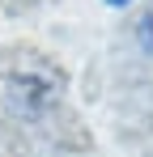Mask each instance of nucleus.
<instances>
[{"label": "nucleus", "instance_id": "1", "mask_svg": "<svg viewBox=\"0 0 153 157\" xmlns=\"http://www.w3.org/2000/svg\"><path fill=\"white\" fill-rule=\"evenodd\" d=\"M4 102L13 115L22 119H38L55 106V85H51L38 68H22V72H9L4 81Z\"/></svg>", "mask_w": 153, "mask_h": 157}, {"label": "nucleus", "instance_id": "2", "mask_svg": "<svg viewBox=\"0 0 153 157\" xmlns=\"http://www.w3.org/2000/svg\"><path fill=\"white\" fill-rule=\"evenodd\" d=\"M136 43H140L145 55H153V4L140 13V21H136Z\"/></svg>", "mask_w": 153, "mask_h": 157}, {"label": "nucleus", "instance_id": "3", "mask_svg": "<svg viewBox=\"0 0 153 157\" xmlns=\"http://www.w3.org/2000/svg\"><path fill=\"white\" fill-rule=\"evenodd\" d=\"M106 4H128V0H106Z\"/></svg>", "mask_w": 153, "mask_h": 157}]
</instances>
